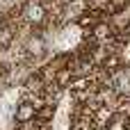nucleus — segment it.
I'll return each mask as SVG.
<instances>
[{"instance_id": "nucleus-1", "label": "nucleus", "mask_w": 130, "mask_h": 130, "mask_svg": "<svg viewBox=\"0 0 130 130\" xmlns=\"http://www.w3.org/2000/svg\"><path fill=\"white\" fill-rule=\"evenodd\" d=\"M18 16H21V21L27 25V27H41V25H46L48 21H50V16H48V9H46V5L41 2V0H25L23 5H21V9H18Z\"/></svg>"}, {"instance_id": "nucleus-3", "label": "nucleus", "mask_w": 130, "mask_h": 130, "mask_svg": "<svg viewBox=\"0 0 130 130\" xmlns=\"http://www.w3.org/2000/svg\"><path fill=\"white\" fill-rule=\"evenodd\" d=\"M110 87L117 91L119 98H130V66H121L110 75Z\"/></svg>"}, {"instance_id": "nucleus-4", "label": "nucleus", "mask_w": 130, "mask_h": 130, "mask_svg": "<svg viewBox=\"0 0 130 130\" xmlns=\"http://www.w3.org/2000/svg\"><path fill=\"white\" fill-rule=\"evenodd\" d=\"M107 23H110V27L114 30V34L128 32L130 30V5L117 9V11H112V14L107 16Z\"/></svg>"}, {"instance_id": "nucleus-5", "label": "nucleus", "mask_w": 130, "mask_h": 130, "mask_svg": "<svg viewBox=\"0 0 130 130\" xmlns=\"http://www.w3.org/2000/svg\"><path fill=\"white\" fill-rule=\"evenodd\" d=\"M75 82V75H73V69L71 66H66V69H59L57 73H55V87H59V89H69L71 85Z\"/></svg>"}, {"instance_id": "nucleus-2", "label": "nucleus", "mask_w": 130, "mask_h": 130, "mask_svg": "<svg viewBox=\"0 0 130 130\" xmlns=\"http://www.w3.org/2000/svg\"><path fill=\"white\" fill-rule=\"evenodd\" d=\"M37 117H39V105L32 98H21L11 110L14 123H32V121H37Z\"/></svg>"}]
</instances>
